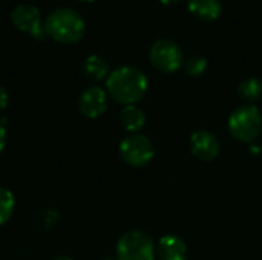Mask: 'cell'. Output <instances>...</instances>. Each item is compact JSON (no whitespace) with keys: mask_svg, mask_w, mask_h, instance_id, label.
<instances>
[{"mask_svg":"<svg viewBox=\"0 0 262 260\" xmlns=\"http://www.w3.org/2000/svg\"><path fill=\"white\" fill-rule=\"evenodd\" d=\"M147 77L138 67L121 66L109 74L106 80V89L109 95L126 106L135 104L147 92Z\"/></svg>","mask_w":262,"mask_h":260,"instance_id":"obj_1","label":"cell"},{"mask_svg":"<svg viewBox=\"0 0 262 260\" xmlns=\"http://www.w3.org/2000/svg\"><path fill=\"white\" fill-rule=\"evenodd\" d=\"M46 34L58 43H78L86 31L83 17L71 8H58L52 11L45 20Z\"/></svg>","mask_w":262,"mask_h":260,"instance_id":"obj_2","label":"cell"},{"mask_svg":"<svg viewBox=\"0 0 262 260\" xmlns=\"http://www.w3.org/2000/svg\"><path fill=\"white\" fill-rule=\"evenodd\" d=\"M229 130L235 139L253 143L262 130V116L258 107L247 104L235 109L229 118Z\"/></svg>","mask_w":262,"mask_h":260,"instance_id":"obj_3","label":"cell"},{"mask_svg":"<svg viewBox=\"0 0 262 260\" xmlns=\"http://www.w3.org/2000/svg\"><path fill=\"white\" fill-rule=\"evenodd\" d=\"M154 241L143 231H129L117 244V260H154Z\"/></svg>","mask_w":262,"mask_h":260,"instance_id":"obj_4","label":"cell"},{"mask_svg":"<svg viewBox=\"0 0 262 260\" xmlns=\"http://www.w3.org/2000/svg\"><path fill=\"white\" fill-rule=\"evenodd\" d=\"M149 60L157 70L172 74L183 66L184 55L183 49L177 41L169 38H160L152 44L149 51Z\"/></svg>","mask_w":262,"mask_h":260,"instance_id":"obj_5","label":"cell"},{"mask_svg":"<svg viewBox=\"0 0 262 260\" xmlns=\"http://www.w3.org/2000/svg\"><path fill=\"white\" fill-rule=\"evenodd\" d=\"M120 153L126 164L132 167H143L154 158V144L147 136L132 133L121 141Z\"/></svg>","mask_w":262,"mask_h":260,"instance_id":"obj_6","label":"cell"},{"mask_svg":"<svg viewBox=\"0 0 262 260\" xmlns=\"http://www.w3.org/2000/svg\"><path fill=\"white\" fill-rule=\"evenodd\" d=\"M11 21L17 29L28 32L35 40H43L48 35L45 29V23L41 21L40 11L32 5L15 6L11 12Z\"/></svg>","mask_w":262,"mask_h":260,"instance_id":"obj_7","label":"cell"},{"mask_svg":"<svg viewBox=\"0 0 262 260\" xmlns=\"http://www.w3.org/2000/svg\"><path fill=\"white\" fill-rule=\"evenodd\" d=\"M192 153L201 161H213L220 155V141L209 130H198L190 138Z\"/></svg>","mask_w":262,"mask_h":260,"instance_id":"obj_8","label":"cell"},{"mask_svg":"<svg viewBox=\"0 0 262 260\" xmlns=\"http://www.w3.org/2000/svg\"><path fill=\"white\" fill-rule=\"evenodd\" d=\"M80 106V112L88 116V118H97L100 115H103L106 112L107 107V95L106 92L98 87V86H92L88 87L78 101Z\"/></svg>","mask_w":262,"mask_h":260,"instance_id":"obj_9","label":"cell"},{"mask_svg":"<svg viewBox=\"0 0 262 260\" xmlns=\"http://www.w3.org/2000/svg\"><path fill=\"white\" fill-rule=\"evenodd\" d=\"M158 259L160 260H187V247L184 241L178 236H164L158 244Z\"/></svg>","mask_w":262,"mask_h":260,"instance_id":"obj_10","label":"cell"},{"mask_svg":"<svg viewBox=\"0 0 262 260\" xmlns=\"http://www.w3.org/2000/svg\"><path fill=\"white\" fill-rule=\"evenodd\" d=\"M189 11L203 21H215L223 14L221 0H189Z\"/></svg>","mask_w":262,"mask_h":260,"instance_id":"obj_11","label":"cell"},{"mask_svg":"<svg viewBox=\"0 0 262 260\" xmlns=\"http://www.w3.org/2000/svg\"><path fill=\"white\" fill-rule=\"evenodd\" d=\"M84 72L91 80L100 81L109 77V63L101 55H89L84 61Z\"/></svg>","mask_w":262,"mask_h":260,"instance_id":"obj_12","label":"cell"},{"mask_svg":"<svg viewBox=\"0 0 262 260\" xmlns=\"http://www.w3.org/2000/svg\"><path fill=\"white\" fill-rule=\"evenodd\" d=\"M121 123L126 130L135 133L140 129H143V126L146 123V116L141 109L130 104V106H124V109L121 110Z\"/></svg>","mask_w":262,"mask_h":260,"instance_id":"obj_13","label":"cell"},{"mask_svg":"<svg viewBox=\"0 0 262 260\" xmlns=\"http://www.w3.org/2000/svg\"><path fill=\"white\" fill-rule=\"evenodd\" d=\"M239 95L247 101H258L262 98V81L259 78H246L238 86Z\"/></svg>","mask_w":262,"mask_h":260,"instance_id":"obj_14","label":"cell"},{"mask_svg":"<svg viewBox=\"0 0 262 260\" xmlns=\"http://www.w3.org/2000/svg\"><path fill=\"white\" fill-rule=\"evenodd\" d=\"M14 207H15L14 195L8 188L0 187V225L9 221V218L12 216Z\"/></svg>","mask_w":262,"mask_h":260,"instance_id":"obj_15","label":"cell"},{"mask_svg":"<svg viewBox=\"0 0 262 260\" xmlns=\"http://www.w3.org/2000/svg\"><path fill=\"white\" fill-rule=\"evenodd\" d=\"M183 66H184V70H186L187 75H190V77H200L207 69V60L204 57L193 55L189 60H186L183 63Z\"/></svg>","mask_w":262,"mask_h":260,"instance_id":"obj_16","label":"cell"},{"mask_svg":"<svg viewBox=\"0 0 262 260\" xmlns=\"http://www.w3.org/2000/svg\"><path fill=\"white\" fill-rule=\"evenodd\" d=\"M8 106V92L0 86V112H3Z\"/></svg>","mask_w":262,"mask_h":260,"instance_id":"obj_17","label":"cell"},{"mask_svg":"<svg viewBox=\"0 0 262 260\" xmlns=\"http://www.w3.org/2000/svg\"><path fill=\"white\" fill-rule=\"evenodd\" d=\"M5 146H6V130H5L3 124L0 123V153L3 152Z\"/></svg>","mask_w":262,"mask_h":260,"instance_id":"obj_18","label":"cell"},{"mask_svg":"<svg viewBox=\"0 0 262 260\" xmlns=\"http://www.w3.org/2000/svg\"><path fill=\"white\" fill-rule=\"evenodd\" d=\"M161 5H164V6H172V5H175V3H178L180 0H158Z\"/></svg>","mask_w":262,"mask_h":260,"instance_id":"obj_19","label":"cell"},{"mask_svg":"<svg viewBox=\"0 0 262 260\" xmlns=\"http://www.w3.org/2000/svg\"><path fill=\"white\" fill-rule=\"evenodd\" d=\"M54 260H72V259H69V257H57V259H54Z\"/></svg>","mask_w":262,"mask_h":260,"instance_id":"obj_20","label":"cell"},{"mask_svg":"<svg viewBox=\"0 0 262 260\" xmlns=\"http://www.w3.org/2000/svg\"><path fill=\"white\" fill-rule=\"evenodd\" d=\"M80 2H94V0H80Z\"/></svg>","mask_w":262,"mask_h":260,"instance_id":"obj_21","label":"cell"},{"mask_svg":"<svg viewBox=\"0 0 262 260\" xmlns=\"http://www.w3.org/2000/svg\"><path fill=\"white\" fill-rule=\"evenodd\" d=\"M104 260H115V259H104Z\"/></svg>","mask_w":262,"mask_h":260,"instance_id":"obj_22","label":"cell"}]
</instances>
